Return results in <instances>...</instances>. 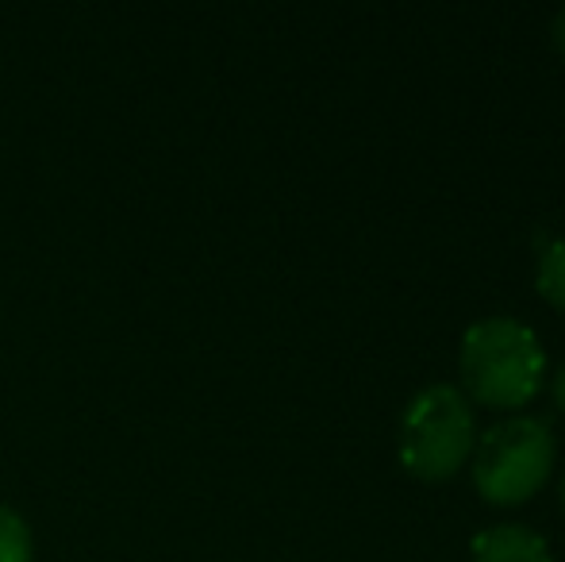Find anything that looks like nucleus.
<instances>
[{
    "label": "nucleus",
    "instance_id": "4",
    "mask_svg": "<svg viewBox=\"0 0 565 562\" xmlns=\"http://www.w3.org/2000/svg\"><path fill=\"white\" fill-rule=\"evenodd\" d=\"M473 562H554L551 543L523 524H497L473 540Z\"/></svg>",
    "mask_w": 565,
    "mask_h": 562
},
{
    "label": "nucleus",
    "instance_id": "1",
    "mask_svg": "<svg viewBox=\"0 0 565 562\" xmlns=\"http://www.w3.org/2000/svg\"><path fill=\"white\" fill-rule=\"evenodd\" d=\"M458 370L469 401L484 409H523L543 390L546 351L523 320L489 316L461 336Z\"/></svg>",
    "mask_w": 565,
    "mask_h": 562
},
{
    "label": "nucleus",
    "instance_id": "3",
    "mask_svg": "<svg viewBox=\"0 0 565 562\" xmlns=\"http://www.w3.org/2000/svg\"><path fill=\"white\" fill-rule=\"evenodd\" d=\"M554 435L539 416H512L492 424L473 447V486L489 505L512 509L546 486L554 470Z\"/></svg>",
    "mask_w": 565,
    "mask_h": 562
},
{
    "label": "nucleus",
    "instance_id": "8",
    "mask_svg": "<svg viewBox=\"0 0 565 562\" xmlns=\"http://www.w3.org/2000/svg\"><path fill=\"white\" fill-rule=\"evenodd\" d=\"M551 35H554V46L565 54V8L558 15H554V23H551Z\"/></svg>",
    "mask_w": 565,
    "mask_h": 562
},
{
    "label": "nucleus",
    "instance_id": "5",
    "mask_svg": "<svg viewBox=\"0 0 565 562\" xmlns=\"http://www.w3.org/2000/svg\"><path fill=\"white\" fill-rule=\"evenodd\" d=\"M535 289L546 305H554L558 312H565V235L554 243H546L543 255H539Z\"/></svg>",
    "mask_w": 565,
    "mask_h": 562
},
{
    "label": "nucleus",
    "instance_id": "6",
    "mask_svg": "<svg viewBox=\"0 0 565 562\" xmlns=\"http://www.w3.org/2000/svg\"><path fill=\"white\" fill-rule=\"evenodd\" d=\"M0 562H35V543L20 512L0 505Z\"/></svg>",
    "mask_w": 565,
    "mask_h": 562
},
{
    "label": "nucleus",
    "instance_id": "7",
    "mask_svg": "<svg viewBox=\"0 0 565 562\" xmlns=\"http://www.w3.org/2000/svg\"><path fill=\"white\" fill-rule=\"evenodd\" d=\"M551 397H554V405H558L562 413H565V367L558 370V374H554V382H551Z\"/></svg>",
    "mask_w": 565,
    "mask_h": 562
},
{
    "label": "nucleus",
    "instance_id": "2",
    "mask_svg": "<svg viewBox=\"0 0 565 562\" xmlns=\"http://www.w3.org/2000/svg\"><path fill=\"white\" fill-rule=\"evenodd\" d=\"M477 421L458 385H427L408 401L396 432V450L412 478L447 481L473 458Z\"/></svg>",
    "mask_w": 565,
    "mask_h": 562
},
{
    "label": "nucleus",
    "instance_id": "9",
    "mask_svg": "<svg viewBox=\"0 0 565 562\" xmlns=\"http://www.w3.org/2000/svg\"><path fill=\"white\" fill-rule=\"evenodd\" d=\"M562 509H565V478H562Z\"/></svg>",
    "mask_w": 565,
    "mask_h": 562
}]
</instances>
